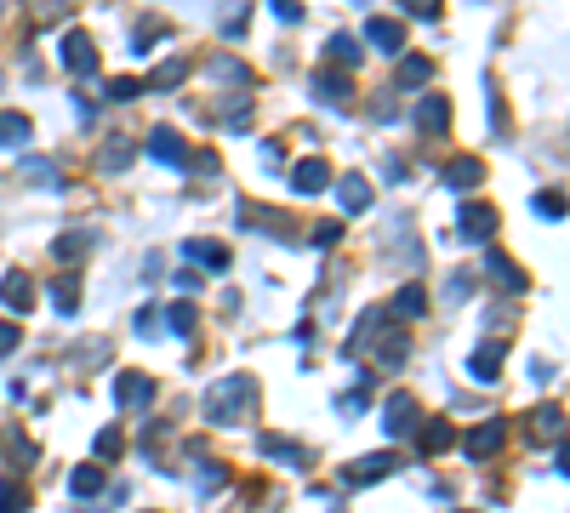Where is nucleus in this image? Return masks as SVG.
<instances>
[{"label": "nucleus", "mask_w": 570, "mask_h": 513, "mask_svg": "<svg viewBox=\"0 0 570 513\" xmlns=\"http://www.w3.org/2000/svg\"><path fill=\"white\" fill-rule=\"evenodd\" d=\"M251 399H257V382H251V377H223L217 388L205 394V417L211 422H240Z\"/></svg>", "instance_id": "nucleus-1"}, {"label": "nucleus", "mask_w": 570, "mask_h": 513, "mask_svg": "<svg viewBox=\"0 0 570 513\" xmlns=\"http://www.w3.org/2000/svg\"><path fill=\"white\" fill-rule=\"evenodd\" d=\"M115 399L132 405V411H143V405L155 399V382L143 377V371H120V377H115Z\"/></svg>", "instance_id": "nucleus-2"}, {"label": "nucleus", "mask_w": 570, "mask_h": 513, "mask_svg": "<svg viewBox=\"0 0 570 513\" xmlns=\"http://www.w3.org/2000/svg\"><path fill=\"white\" fill-rule=\"evenodd\" d=\"M63 69H69V75H97V46H92L86 35L63 40Z\"/></svg>", "instance_id": "nucleus-3"}, {"label": "nucleus", "mask_w": 570, "mask_h": 513, "mask_svg": "<svg viewBox=\"0 0 570 513\" xmlns=\"http://www.w3.org/2000/svg\"><path fill=\"white\" fill-rule=\"evenodd\" d=\"M502 439H508V422L491 417L485 428H474V434H468V457H474V462H479V457H496V445H502Z\"/></svg>", "instance_id": "nucleus-4"}, {"label": "nucleus", "mask_w": 570, "mask_h": 513, "mask_svg": "<svg viewBox=\"0 0 570 513\" xmlns=\"http://www.w3.org/2000/svg\"><path fill=\"white\" fill-rule=\"evenodd\" d=\"M149 155L165 160V166H183V160H188V143H183L177 132H165V126H155V132H149Z\"/></svg>", "instance_id": "nucleus-5"}, {"label": "nucleus", "mask_w": 570, "mask_h": 513, "mask_svg": "<svg viewBox=\"0 0 570 513\" xmlns=\"http://www.w3.org/2000/svg\"><path fill=\"white\" fill-rule=\"evenodd\" d=\"M383 474H394V457H388V451H376V457H365V462H348V468H343L348 485H371V479H383Z\"/></svg>", "instance_id": "nucleus-6"}, {"label": "nucleus", "mask_w": 570, "mask_h": 513, "mask_svg": "<svg viewBox=\"0 0 570 513\" xmlns=\"http://www.w3.org/2000/svg\"><path fill=\"white\" fill-rule=\"evenodd\" d=\"M462 240H491V228H496V211L491 206H462Z\"/></svg>", "instance_id": "nucleus-7"}, {"label": "nucleus", "mask_w": 570, "mask_h": 513, "mask_svg": "<svg viewBox=\"0 0 570 513\" xmlns=\"http://www.w3.org/2000/svg\"><path fill=\"white\" fill-rule=\"evenodd\" d=\"M383 428H388V439H399V434H411L416 428V399H388V411H383Z\"/></svg>", "instance_id": "nucleus-8"}, {"label": "nucleus", "mask_w": 570, "mask_h": 513, "mask_svg": "<svg viewBox=\"0 0 570 513\" xmlns=\"http://www.w3.org/2000/svg\"><path fill=\"white\" fill-rule=\"evenodd\" d=\"M0 303L17 308V314H29V303H35V280H29V274H6V280H0Z\"/></svg>", "instance_id": "nucleus-9"}, {"label": "nucleus", "mask_w": 570, "mask_h": 513, "mask_svg": "<svg viewBox=\"0 0 570 513\" xmlns=\"http://www.w3.org/2000/svg\"><path fill=\"white\" fill-rule=\"evenodd\" d=\"M325 160H303V166H291V188H297V195H320L325 188Z\"/></svg>", "instance_id": "nucleus-10"}, {"label": "nucleus", "mask_w": 570, "mask_h": 513, "mask_svg": "<svg viewBox=\"0 0 570 513\" xmlns=\"http://www.w3.org/2000/svg\"><path fill=\"white\" fill-rule=\"evenodd\" d=\"M365 35H371V46H383V52H399V46H405V29H399L394 17H371Z\"/></svg>", "instance_id": "nucleus-11"}, {"label": "nucleus", "mask_w": 570, "mask_h": 513, "mask_svg": "<svg viewBox=\"0 0 570 513\" xmlns=\"http://www.w3.org/2000/svg\"><path fill=\"white\" fill-rule=\"evenodd\" d=\"M468 371H474L479 382H496V371H502V348H496V342H485V348H474Z\"/></svg>", "instance_id": "nucleus-12"}, {"label": "nucleus", "mask_w": 570, "mask_h": 513, "mask_svg": "<svg viewBox=\"0 0 570 513\" xmlns=\"http://www.w3.org/2000/svg\"><path fill=\"white\" fill-rule=\"evenodd\" d=\"M336 200H343V211H348V217H360V211L371 206V188H365L360 177H343V188H336Z\"/></svg>", "instance_id": "nucleus-13"}, {"label": "nucleus", "mask_w": 570, "mask_h": 513, "mask_svg": "<svg viewBox=\"0 0 570 513\" xmlns=\"http://www.w3.org/2000/svg\"><path fill=\"white\" fill-rule=\"evenodd\" d=\"M479 177H485V166H479L474 155H462V160H451V171H445V183H451V188H474Z\"/></svg>", "instance_id": "nucleus-14"}, {"label": "nucleus", "mask_w": 570, "mask_h": 513, "mask_svg": "<svg viewBox=\"0 0 570 513\" xmlns=\"http://www.w3.org/2000/svg\"><path fill=\"white\" fill-rule=\"evenodd\" d=\"M69 490H75V497H97V490H103V468H97V462L75 468V474H69Z\"/></svg>", "instance_id": "nucleus-15"}, {"label": "nucleus", "mask_w": 570, "mask_h": 513, "mask_svg": "<svg viewBox=\"0 0 570 513\" xmlns=\"http://www.w3.org/2000/svg\"><path fill=\"white\" fill-rule=\"evenodd\" d=\"M456 439V428L445 422V417H434V422H422V445H428V451H445V445Z\"/></svg>", "instance_id": "nucleus-16"}, {"label": "nucleus", "mask_w": 570, "mask_h": 513, "mask_svg": "<svg viewBox=\"0 0 570 513\" xmlns=\"http://www.w3.org/2000/svg\"><path fill=\"white\" fill-rule=\"evenodd\" d=\"M428 75H434V63H428V57H405V63H399V86H405V92H416V86L428 80Z\"/></svg>", "instance_id": "nucleus-17"}, {"label": "nucleus", "mask_w": 570, "mask_h": 513, "mask_svg": "<svg viewBox=\"0 0 570 513\" xmlns=\"http://www.w3.org/2000/svg\"><path fill=\"white\" fill-rule=\"evenodd\" d=\"M12 143H29V120L24 115H0V148H12Z\"/></svg>", "instance_id": "nucleus-18"}, {"label": "nucleus", "mask_w": 570, "mask_h": 513, "mask_svg": "<svg viewBox=\"0 0 570 513\" xmlns=\"http://www.w3.org/2000/svg\"><path fill=\"white\" fill-rule=\"evenodd\" d=\"M188 256H195V263H211V268L228 263V251H223L217 240H188Z\"/></svg>", "instance_id": "nucleus-19"}, {"label": "nucleus", "mask_w": 570, "mask_h": 513, "mask_svg": "<svg viewBox=\"0 0 570 513\" xmlns=\"http://www.w3.org/2000/svg\"><path fill=\"white\" fill-rule=\"evenodd\" d=\"M394 308H399V319H416L422 308H428V291H422V286H405V291H399V303H394Z\"/></svg>", "instance_id": "nucleus-20"}, {"label": "nucleus", "mask_w": 570, "mask_h": 513, "mask_svg": "<svg viewBox=\"0 0 570 513\" xmlns=\"http://www.w3.org/2000/svg\"><path fill=\"white\" fill-rule=\"evenodd\" d=\"M416 120H422V126H428V132H439V126H445V120H451V109H445V97H428V103H422V109H416Z\"/></svg>", "instance_id": "nucleus-21"}, {"label": "nucleus", "mask_w": 570, "mask_h": 513, "mask_svg": "<svg viewBox=\"0 0 570 513\" xmlns=\"http://www.w3.org/2000/svg\"><path fill=\"white\" fill-rule=\"evenodd\" d=\"M57 12H69V0H29V24L40 29V24H52Z\"/></svg>", "instance_id": "nucleus-22"}, {"label": "nucleus", "mask_w": 570, "mask_h": 513, "mask_svg": "<svg viewBox=\"0 0 570 513\" xmlns=\"http://www.w3.org/2000/svg\"><path fill=\"white\" fill-rule=\"evenodd\" d=\"M52 297H57V308H63V314H69V308L80 303V280H75V274H63V280L52 286Z\"/></svg>", "instance_id": "nucleus-23"}, {"label": "nucleus", "mask_w": 570, "mask_h": 513, "mask_svg": "<svg viewBox=\"0 0 570 513\" xmlns=\"http://www.w3.org/2000/svg\"><path fill=\"white\" fill-rule=\"evenodd\" d=\"M24 485H17V479H6V485H0V513H24Z\"/></svg>", "instance_id": "nucleus-24"}, {"label": "nucleus", "mask_w": 570, "mask_h": 513, "mask_svg": "<svg viewBox=\"0 0 570 513\" xmlns=\"http://www.w3.org/2000/svg\"><path fill=\"white\" fill-rule=\"evenodd\" d=\"M314 92H320L325 103H348V86H336V75H320V80H314Z\"/></svg>", "instance_id": "nucleus-25"}, {"label": "nucleus", "mask_w": 570, "mask_h": 513, "mask_svg": "<svg viewBox=\"0 0 570 513\" xmlns=\"http://www.w3.org/2000/svg\"><path fill=\"white\" fill-rule=\"evenodd\" d=\"M183 75H188V63H183V57H172L165 69H155V86H177Z\"/></svg>", "instance_id": "nucleus-26"}, {"label": "nucleus", "mask_w": 570, "mask_h": 513, "mask_svg": "<svg viewBox=\"0 0 570 513\" xmlns=\"http://www.w3.org/2000/svg\"><path fill=\"white\" fill-rule=\"evenodd\" d=\"M331 57H336V63H354V57H360V46H354L348 35H336V40H331Z\"/></svg>", "instance_id": "nucleus-27"}, {"label": "nucleus", "mask_w": 570, "mask_h": 513, "mask_svg": "<svg viewBox=\"0 0 570 513\" xmlns=\"http://www.w3.org/2000/svg\"><path fill=\"white\" fill-rule=\"evenodd\" d=\"M559 428H565V417L554 411V405H547V411H536V434H559Z\"/></svg>", "instance_id": "nucleus-28"}, {"label": "nucleus", "mask_w": 570, "mask_h": 513, "mask_svg": "<svg viewBox=\"0 0 570 513\" xmlns=\"http://www.w3.org/2000/svg\"><path fill=\"white\" fill-rule=\"evenodd\" d=\"M165 314H172V331H195V308H188V303H177V308H165Z\"/></svg>", "instance_id": "nucleus-29"}, {"label": "nucleus", "mask_w": 570, "mask_h": 513, "mask_svg": "<svg viewBox=\"0 0 570 513\" xmlns=\"http://www.w3.org/2000/svg\"><path fill=\"white\" fill-rule=\"evenodd\" d=\"M17 342H24V331H17V326H12V319H0V354H12V348H17Z\"/></svg>", "instance_id": "nucleus-30"}, {"label": "nucleus", "mask_w": 570, "mask_h": 513, "mask_svg": "<svg viewBox=\"0 0 570 513\" xmlns=\"http://www.w3.org/2000/svg\"><path fill=\"white\" fill-rule=\"evenodd\" d=\"M103 92H109V97H137V92H143V86H137L132 75H120L115 86H103Z\"/></svg>", "instance_id": "nucleus-31"}, {"label": "nucleus", "mask_w": 570, "mask_h": 513, "mask_svg": "<svg viewBox=\"0 0 570 513\" xmlns=\"http://www.w3.org/2000/svg\"><path fill=\"white\" fill-rule=\"evenodd\" d=\"M536 211L542 217H565V200L559 195H536Z\"/></svg>", "instance_id": "nucleus-32"}, {"label": "nucleus", "mask_w": 570, "mask_h": 513, "mask_svg": "<svg viewBox=\"0 0 570 513\" xmlns=\"http://www.w3.org/2000/svg\"><path fill=\"white\" fill-rule=\"evenodd\" d=\"M97 457H120V434H97Z\"/></svg>", "instance_id": "nucleus-33"}, {"label": "nucleus", "mask_w": 570, "mask_h": 513, "mask_svg": "<svg viewBox=\"0 0 570 513\" xmlns=\"http://www.w3.org/2000/svg\"><path fill=\"white\" fill-rule=\"evenodd\" d=\"M405 12H416V17H434V12H439V0H405Z\"/></svg>", "instance_id": "nucleus-34"}, {"label": "nucleus", "mask_w": 570, "mask_h": 513, "mask_svg": "<svg viewBox=\"0 0 570 513\" xmlns=\"http://www.w3.org/2000/svg\"><path fill=\"white\" fill-rule=\"evenodd\" d=\"M559 468H565V474H570V445H559Z\"/></svg>", "instance_id": "nucleus-35"}]
</instances>
